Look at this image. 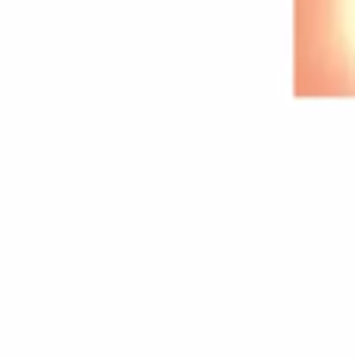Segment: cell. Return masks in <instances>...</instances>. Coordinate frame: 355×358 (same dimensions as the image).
Segmentation results:
<instances>
[{
  "mask_svg": "<svg viewBox=\"0 0 355 358\" xmlns=\"http://www.w3.org/2000/svg\"><path fill=\"white\" fill-rule=\"evenodd\" d=\"M296 94L355 97V0H296Z\"/></svg>",
  "mask_w": 355,
  "mask_h": 358,
  "instance_id": "cell-1",
  "label": "cell"
}]
</instances>
